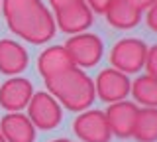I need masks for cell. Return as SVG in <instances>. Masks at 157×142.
Masks as SVG:
<instances>
[{"label":"cell","mask_w":157,"mask_h":142,"mask_svg":"<svg viewBox=\"0 0 157 142\" xmlns=\"http://www.w3.org/2000/svg\"><path fill=\"white\" fill-rule=\"evenodd\" d=\"M0 10L8 30L29 43H45L57 32L55 18L41 0H2Z\"/></svg>","instance_id":"obj_1"},{"label":"cell","mask_w":157,"mask_h":142,"mask_svg":"<svg viewBox=\"0 0 157 142\" xmlns=\"http://www.w3.org/2000/svg\"><path fill=\"white\" fill-rule=\"evenodd\" d=\"M43 83L47 87V93L55 97L59 105H63L73 112L86 111L94 103V81L90 79L86 71H82L77 65L69 67L49 79H43Z\"/></svg>","instance_id":"obj_2"},{"label":"cell","mask_w":157,"mask_h":142,"mask_svg":"<svg viewBox=\"0 0 157 142\" xmlns=\"http://www.w3.org/2000/svg\"><path fill=\"white\" fill-rule=\"evenodd\" d=\"M145 55L147 43L141 38H122L112 46L108 59L114 69L126 73V75H132V73L144 69Z\"/></svg>","instance_id":"obj_3"},{"label":"cell","mask_w":157,"mask_h":142,"mask_svg":"<svg viewBox=\"0 0 157 142\" xmlns=\"http://www.w3.org/2000/svg\"><path fill=\"white\" fill-rule=\"evenodd\" d=\"M63 47L67 50L73 63L77 67H81V69H90V67L98 65V61L104 55V42L100 40V36L90 34V32L71 36Z\"/></svg>","instance_id":"obj_4"},{"label":"cell","mask_w":157,"mask_h":142,"mask_svg":"<svg viewBox=\"0 0 157 142\" xmlns=\"http://www.w3.org/2000/svg\"><path fill=\"white\" fill-rule=\"evenodd\" d=\"M28 116L39 130H53L63 120V109L59 101L47 91H37L28 103Z\"/></svg>","instance_id":"obj_5"},{"label":"cell","mask_w":157,"mask_h":142,"mask_svg":"<svg viewBox=\"0 0 157 142\" xmlns=\"http://www.w3.org/2000/svg\"><path fill=\"white\" fill-rule=\"evenodd\" d=\"M73 132L82 142H110L112 130L108 124V119L104 111L98 109H86L77 115L73 120Z\"/></svg>","instance_id":"obj_6"},{"label":"cell","mask_w":157,"mask_h":142,"mask_svg":"<svg viewBox=\"0 0 157 142\" xmlns=\"http://www.w3.org/2000/svg\"><path fill=\"white\" fill-rule=\"evenodd\" d=\"M132 81L126 73L114 69V67H106V69L98 71L94 79V95L102 103H118L124 101L130 95Z\"/></svg>","instance_id":"obj_7"},{"label":"cell","mask_w":157,"mask_h":142,"mask_svg":"<svg viewBox=\"0 0 157 142\" xmlns=\"http://www.w3.org/2000/svg\"><path fill=\"white\" fill-rule=\"evenodd\" d=\"M33 85L26 77H10L0 85V107L8 112H20L26 109L33 95Z\"/></svg>","instance_id":"obj_8"},{"label":"cell","mask_w":157,"mask_h":142,"mask_svg":"<svg viewBox=\"0 0 157 142\" xmlns=\"http://www.w3.org/2000/svg\"><path fill=\"white\" fill-rule=\"evenodd\" d=\"M53 18H55V26L61 32L69 34V36H75V34L86 32L88 28L92 26L94 12H92L90 8H88V4L82 0V2L67 6V8H63V10H57Z\"/></svg>","instance_id":"obj_9"},{"label":"cell","mask_w":157,"mask_h":142,"mask_svg":"<svg viewBox=\"0 0 157 142\" xmlns=\"http://www.w3.org/2000/svg\"><path fill=\"white\" fill-rule=\"evenodd\" d=\"M137 111H140L136 103H130L128 99L118 101V103H110L108 109L104 111V115L108 119V124H110L112 136H118V138H132Z\"/></svg>","instance_id":"obj_10"},{"label":"cell","mask_w":157,"mask_h":142,"mask_svg":"<svg viewBox=\"0 0 157 142\" xmlns=\"http://www.w3.org/2000/svg\"><path fill=\"white\" fill-rule=\"evenodd\" d=\"M0 134L6 142H36V126L28 115L8 112L0 120Z\"/></svg>","instance_id":"obj_11"},{"label":"cell","mask_w":157,"mask_h":142,"mask_svg":"<svg viewBox=\"0 0 157 142\" xmlns=\"http://www.w3.org/2000/svg\"><path fill=\"white\" fill-rule=\"evenodd\" d=\"M29 55L28 50L16 40H0V73L4 75H20L28 69Z\"/></svg>","instance_id":"obj_12"},{"label":"cell","mask_w":157,"mask_h":142,"mask_svg":"<svg viewBox=\"0 0 157 142\" xmlns=\"http://www.w3.org/2000/svg\"><path fill=\"white\" fill-rule=\"evenodd\" d=\"M75 63L69 57L67 50L63 46H49L45 47L37 57V71L41 79H49V77L57 75V73L73 67Z\"/></svg>","instance_id":"obj_13"},{"label":"cell","mask_w":157,"mask_h":142,"mask_svg":"<svg viewBox=\"0 0 157 142\" xmlns=\"http://www.w3.org/2000/svg\"><path fill=\"white\" fill-rule=\"evenodd\" d=\"M108 24L116 30H132L141 22V12L134 8L132 4H128L126 0H112L110 6L104 12Z\"/></svg>","instance_id":"obj_14"},{"label":"cell","mask_w":157,"mask_h":142,"mask_svg":"<svg viewBox=\"0 0 157 142\" xmlns=\"http://www.w3.org/2000/svg\"><path fill=\"white\" fill-rule=\"evenodd\" d=\"M132 138L137 142H157V109L144 107L137 111Z\"/></svg>","instance_id":"obj_15"},{"label":"cell","mask_w":157,"mask_h":142,"mask_svg":"<svg viewBox=\"0 0 157 142\" xmlns=\"http://www.w3.org/2000/svg\"><path fill=\"white\" fill-rule=\"evenodd\" d=\"M130 93L134 95L136 103H141L144 107H155L157 109V79L151 75H140L132 81Z\"/></svg>","instance_id":"obj_16"},{"label":"cell","mask_w":157,"mask_h":142,"mask_svg":"<svg viewBox=\"0 0 157 142\" xmlns=\"http://www.w3.org/2000/svg\"><path fill=\"white\" fill-rule=\"evenodd\" d=\"M147 75L157 79V43L151 47H147V55H145V63H144Z\"/></svg>","instance_id":"obj_17"},{"label":"cell","mask_w":157,"mask_h":142,"mask_svg":"<svg viewBox=\"0 0 157 142\" xmlns=\"http://www.w3.org/2000/svg\"><path fill=\"white\" fill-rule=\"evenodd\" d=\"M145 24L151 32L157 34V2H153L149 8H147V14H145Z\"/></svg>","instance_id":"obj_18"},{"label":"cell","mask_w":157,"mask_h":142,"mask_svg":"<svg viewBox=\"0 0 157 142\" xmlns=\"http://www.w3.org/2000/svg\"><path fill=\"white\" fill-rule=\"evenodd\" d=\"M85 2L88 4V8H90L92 12H96V14H104V12H106V8L110 6L112 0H85Z\"/></svg>","instance_id":"obj_19"},{"label":"cell","mask_w":157,"mask_h":142,"mask_svg":"<svg viewBox=\"0 0 157 142\" xmlns=\"http://www.w3.org/2000/svg\"><path fill=\"white\" fill-rule=\"evenodd\" d=\"M47 2H49V6L57 12V10L67 8V6H73V4H77V2H82V0H47Z\"/></svg>","instance_id":"obj_20"},{"label":"cell","mask_w":157,"mask_h":142,"mask_svg":"<svg viewBox=\"0 0 157 142\" xmlns=\"http://www.w3.org/2000/svg\"><path fill=\"white\" fill-rule=\"evenodd\" d=\"M126 2L132 4L134 8H137L140 12H144V10H147V8H149L153 2H157V0H126Z\"/></svg>","instance_id":"obj_21"},{"label":"cell","mask_w":157,"mask_h":142,"mask_svg":"<svg viewBox=\"0 0 157 142\" xmlns=\"http://www.w3.org/2000/svg\"><path fill=\"white\" fill-rule=\"evenodd\" d=\"M51 142H71V140H67V138H55V140H51Z\"/></svg>","instance_id":"obj_22"},{"label":"cell","mask_w":157,"mask_h":142,"mask_svg":"<svg viewBox=\"0 0 157 142\" xmlns=\"http://www.w3.org/2000/svg\"><path fill=\"white\" fill-rule=\"evenodd\" d=\"M0 142H6V140H4V136H2V134H0Z\"/></svg>","instance_id":"obj_23"},{"label":"cell","mask_w":157,"mask_h":142,"mask_svg":"<svg viewBox=\"0 0 157 142\" xmlns=\"http://www.w3.org/2000/svg\"><path fill=\"white\" fill-rule=\"evenodd\" d=\"M0 6H2V0H0Z\"/></svg>","instance_id":"obj_24"}]
</instances>
